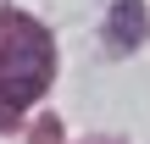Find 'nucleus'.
<instances>
[{
    "label": "nucleus",
    "mask_w": 150,
    "mask_h": 144,
    "mask_svg": "<svg viewBox=\"0 0 150 144\" xmlns=\"http://www.w3.org/2000/svg\"><path fill=\"white\" fill-rule=\"evenodd\" d=\"M45 83H50V44L33 28H22L11 44H0V117L33 105Z\"/></svg>",
    "instance_id": "nucleus-1"
},
{
    "label": "nucleus",
    "mask_w": 150,
    "mask_h": 144,
    "mask_svg": "<svg viewBox=\"0 0 150 144\" xmlns=\"http://www.w3.org/2000/svg\"><path fill=\"white\" fill-rule=\"evenodd\" d=\"M139 39H145V11H139L134 0H117V11H111V44L128 50V44H139Z\"/></svg>",
    "instance_id": "nucleus-2"
}]
</instances>
